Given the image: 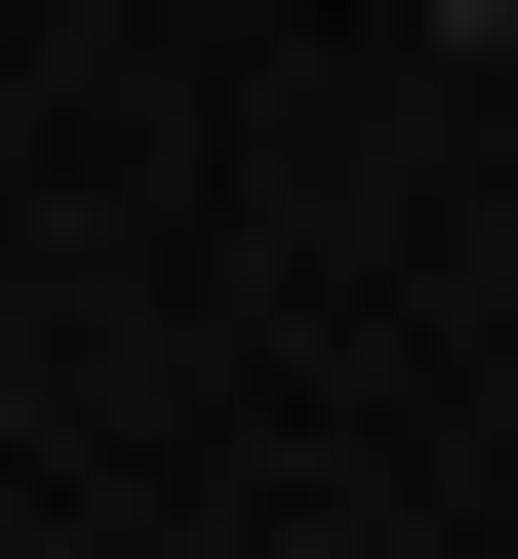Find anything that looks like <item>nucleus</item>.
<instances>
[{"instance_id":"obj_1","label":"nucleus","mask_w":518,"mask_h":559,"mask_svg":"<svg viewBox=\"0 0 518 559\" xmlns=\"http://www.w3.org/2000/svg\"><path fill=\"white\" fill-rule=\"evenodd\" d=\"M479 40H518V0H479Z\"/></svg>"}]
</instances>
